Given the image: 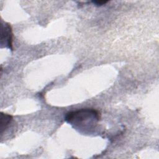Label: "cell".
<instances>
[{
	"mask_svg": "<svg viewBox=\"0 0 159 159\" xmlns=\"http://www.w3.org/2000/svg\"><path fill=\"white\" fill-rule=\"evenodd\" d=\"M65 120L71 125L80 127L94 124L99 120V113L93 109H82L66 114Z\"/></svg>",
	"mask_w": 159,
	"mask_h": 159,
	"instance_id": "6da1fadb",
	"label": "cell"
},
{
	"mask_svg": "<svg viewBox=\"0 0 159 159\" xmlns=\"http://www.w3.org/2000/svg\"><path fill=\"white\" fill-rule=\"evenodd\" d=\"M1 45L12 50V33L11 25L7 23L2 24Z\"/></svg>",
	"mask_w": 159,
	"mask_h": 159,
	"instance_id": "7a4b0ae2",
	"label": "cell"
},
{
	"mask_svg": "<svg viewBox=\"0 0 159 159\" xmlns=\"http://www.w3.org/2000/svg\"><path fill=\"white\" fill-rule=\"evenodd\" d=\"M12 119V117L11 115L4 114L3 112H1V117H0V129H1V134H2L3 132L8 127L9 124L11 123Z\"/></svg>",
	"mask_w": 159,
	"mask_h": 159,
	"instance_id": "3957f363",
	"label": "cell"
},
{
	"mask_svg": "<svg viewBox=\"0 0 159 159\" xmlns=\"http://www.w3.org/2000/svg\"><path fill=\"white\" fill-rule=\"evenodd\" d=\"M108 1H93V2L98 6H102L103 4H105Z\"/></svg>",
	"mask_w": 159,
	"mask_h": 159,
	"instance_id": "277c9868",
	"label": "cell"
}]
</instances>
